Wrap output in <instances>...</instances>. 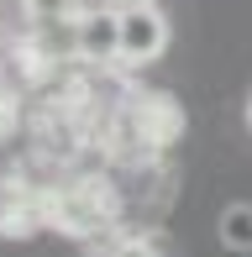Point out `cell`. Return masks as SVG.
<instances>
[{"label":"cell","mask_w":252,"mask_h":257,"mask_svg":"<svg viewBox=\"0 0 252 257\" xmlns=\"http://www.w3.org/2000/svg\"><path fill=\"white\" fill-rule=\"evenodd\" d=\"M16 121H21V105H16V95H11L6 84H0V147L16 137Z\"/></svg>","instance_id":"7"},{"label":"cell","mask_w":252,"mask_h":257,"mask_svg":"<svg viewBox=\"0 0 252 257\" xmlns=\"http://www.w3.org/2000/svg\"><path fill=\"white\" fill-rule=\"evenodd\" d=\"M74 53L89 63H116L121 53V11H84L74 32Z\"/></svg>","instance_id":"4"},{"label":"cell","mask_w":252,"mask_h":257,"mask_svg":"<svg viewBox=\"0 0 252 257\" xmlns=\"http://www.w3.org/2000/svg\"><path fill=\"white\" fill-rule=\"evenodd\" d=\"M137 6H153V0H84V11H137Z\"/></svg>","instance_id":"9"},{"label":"cell","mask_w":252,"mask_h":257,"mask_svg":"<svg viewBox=\"0 0 252 257\" xmlns=\"http://www.w3.org/2000/svg\"><path fill=\"white\" fill-rule=\"evenodd\" d=\"M168 37H174V27H168V16H163L158 6L121 11V53H116V63H121V68H147V63H158V58L168 53Z\"/></svg>","instance_id":"1"},{"label":"cell","mask_w":252,"mask_h":257,"mask_svg":"<svg viewBox=\"0 0 252 257\" xmlns=\"http://www.w3.org/2000/svg\"><path fill=\"white\" fill-rule=\"evenodd\" d=\"M110 210H116V200H110L100 184H68V189H53L48 194V226L58 231H74V236H84V231L105 226Z\"/></svg>","instance_id":"2"},{"label":"cell","mask_w":252,"mask_h":257,"mask_svg":"<svg viewBox=\"0 0 252 257\" xmlns=\"http://www.w3.org/2000/svg\"><path fill=\"white\" fill-rule=\"evenodd\" d=\"M215 231H221V241H226L231 252H252V205H247V200L226 205L221 220H215Z\"/></svg>","instance_id":"6"},{"label":"cell","mask_w":252,"mask_h":257,"mask_svg":"<svg viewBox=\"0 0 252 257\" xmlns=\"http://www.w3.org/2000/svg\"><path fill=\"white\" fill-rule=\"evenodd\" d=\"M105 257H163V252H158V241H153V236H121Z\"/></svg>","instance_id":"8"},{"label":"cell","mask_w":252,"mask_h":257,"mask_svg":"<svg viewBox=\"0 0 252 257\" xmlns=\"http://www.w3.org/2000/svg\"><path fill=\"white\" fill-rule=\"evenodd\" d=\"M247 126H252V95H247Z\"/></svg>","instance_id":"10"},{"label":"cell","mask_w":252,"mask_h":257,"mask_svg":"<svg viewBox=\"0 0 252 257\" xmlns=\"http://www.w3.org/2000/svg\"><path fill=\"white\" fill-rule=\"evenodd\" d=\"M48 226V194L27 179H0V236L6 241H27Z\"/></svg>","instance_id":"3"},{"label":"cell","mask_w":252,"mask_h":257,"mask_svg":"<svg viewBox=\"0 0 252 257\" xmlns=\"http://www.w3.org/2000/svg\"><path fill=\"white\" fill-rule=\"evenodd\" d=\"M137 126H142L147 142H174V137H184V110L174 105V95H163V89H142V100L132 105Z\"/></svg>","instance_id":"5"}]
</instances>
